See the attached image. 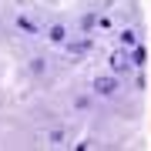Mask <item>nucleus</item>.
<instances>
[{
	"mask_svg": "<svg viewBox=\"0 0 151 151\" xmlns=\"http://www.w3.org/2000/svg\"><path fill=\"white\" fill-rule=\"evenodd\" d=\"M114 91H118V77H114V74L94 77V94H97V97H111Z\"/></svg>",
	"mask_w": 151,
	"mask_h": 151,
	"instance_id": "1",
	"label": "nucleus"
},
{
	"mask_svg": "<svg viewBox=\"0 0 151 151\" xmlns=\"http://www.w3.org/2000/svg\"><path fill=\"white\" fill-rule=\"evenodd\" d=\"M131 67H134V60H131L128 50H118V54H111V70H114V74H128Z\"/></svg>",
	"mask_w": 151,
	"mask_h": 151,
	"instance_id": "2",
	"label": "nucleus"
},
{
	"mask_svg": "<svg viewBox=\"0 0 151 151\" xmlns=\"http://www.w3.org/2000/svg\"><path fill=\"white\" fill-rule=\"evenodd\" d=\"M47 40L50 44H64L67 40V27H64V24H50V27H47Z\"/></svg>",
	"mask_w": 151,
	"mask_h": 151,
	"instance_id": "3",
	"label": "nucleus"
},
{
	"mask_svg": "<svg viewBox=\"0 0 151 151\" xmlns=\"http://www.w3.org/2000/svg\"><path fill=\"white\" fill-rule=\"evenodd\" d=\"M17 27H24L27 34H37V27H34V20H30V17H17Z\"/></svg>",
	"mask_w": 151,
	"mask_h": 151,
	"instance_id": "4",
	"label": "nucleus"
},
{
	"mask_svg": "<svg viewBox=\"0 0 151 151\" xmlns=\"http://www.w3.org/2000/svg\"><path fill=\"white\" fill-rule=\"evenodd\" d=\"M121 44H124V47H134V34H131V30H121Z\"/></svg>",
	"mask_w": 151,
	"mask_h": 151,
	"instance_id": "5",
	"label": "nucleus"
},
{
	"mask_svg": "<svg viewBox=\"0 0 151 151\" xmlns=\"http://www.w3.org/2000/svg\"><path fill=\"white\" fill-rule=\"evenodd\" d=\"M34 74H40V70H47V64H44V57H34V64H30Z\"/></svg>",
	"mask_w": 151,
	"mask_h": 151,
	"instance_id": "6",
	"label": "nucleus"
},
{
	"mask_svg": "<svg viewBox=\"0 0 151 151\" xmlns=\"http://www.w3.org/2000/svg\"><path fill=\"white\" fill-rule=\"evenodd\" d=\"M70 50H74V54H84V50H87V40H77V44H70Z\"/></svg>",
	"mask_w": 151,
	"mask_h": 151,
	"instance_id": "7",
	"label": "nucleus"
}]
</instances>
